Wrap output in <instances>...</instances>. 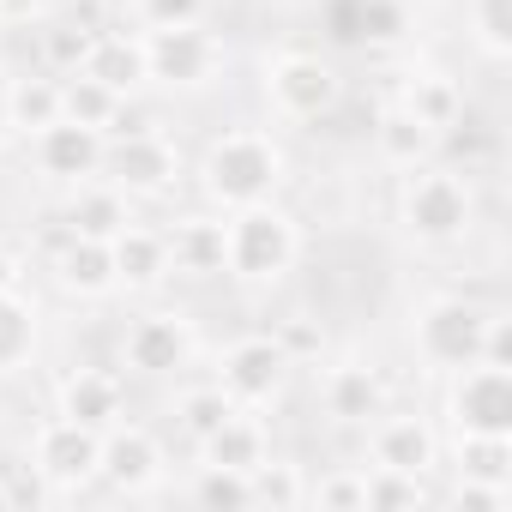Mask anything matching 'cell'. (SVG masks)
<instances>
[{
	"instance_id": "cell-1",
	"label": "cell",
	"mask_w": 512,
	"mask_h": 512,
	"mask_svg": "<svg viewBox=\"0 0 512 512\" xmlns=\"http://www.w3.org/2000/svg\"><path fill=\"white\" fill-rule=\"evenodd\" d=\"M193 175H199V193L211 211H241V205H260V199L284 193L290 151L266 127H223L217 139H205Z\"/></svg>"
},
{
	"instance_id": "cell-2",
	"label": "cell",
	"mask_w": 512,
	"mask_h": 512,
	"mask_svg": "<svg viewBox=\"0 0 512 512\" xmlns=\"http://www.w3.org/2000/svg\"><path fill=\"white\" fill-rule=\"evenodd\" d=\"M296 260H302V223L290 205L260 199V205L223 211V278L247 290H272L296 272Z\"/></svg>"
},
{
	"instance_id": "cell-3",
	"label": "cell",
	"mask_w": 512,
	"mask_h": 512,
	"mask_svg": "<svg viewBox=\"0 0 512 512\" xmlns=\"http://www.w3.org/2000/svg\"><path fill=\"white\" fill-rule=\"evenodd\" d=\"M398 229L416 247H458L476 229V187L464 169L422 163L398 175Z\"/></svg>"
},
{
	"instance_id": "cell-4",
	"label": "cell",
	"mask_w": 512,
	"mask_h": 512,
	"mask_svg": "<svg viewBox=\"0 0 512 512\" xmlns=\"http://www.w3.org/2000/svg\"><path fill=\"white\" fill-rule=\"evenodd\" d=\"M482 326H488L482 302L440 290V296H428V302L410 308V350H416L422 368L452 374L464 362H482Z\"/></svg>"
},
{
	"instance_id": "cell-5",
	"label": "cell",
	"mask_w": 512,
	"mask_h": 512,
	"mask_svg": "<svg viewBox=\"0 0 512 512\" xmlns=\"http://www.w3.org/2000/svg\"><path fill=\"white\" fill-rule=\"evenodd\" d=\"M290 350L278 344V332H241L217 350V386L235 398V410H272L284 392H290Z\"/></svg>"
},
{
	"instance_id": "cell-6",
	"label": "cell",
	"mask_w": 512,
	"mask_h": 512,
	"mask_svg": "<svg viewBox=\"0 0 512 512\" xmlns=\"http://www.w3.org/2000/svg\"><path fill=\"white\" fill-rule=\"evenodd\" d=\"M181 175H187V157L163 127H133V133L121 127L103 145V181H115L127 199H163L181 187Z\"/></svg>"
},
{
	"instance_id": "cell-7",
	"label": "cell",
	"mask_w": 512,
	"mask_h": 512,
	"mask_svg": "<svg viewBox=\"0 0 512 512\" xmlns=\"http://www.w3.org/2000/svg\"><path fill=\"white\" fill-rule=\"evenodd\" d=\"M199 362V326L181 308H145L121 332V368L133 380H175Z\"/></svg>"
},
{
	"instance_id": "cell-8",
	"label": "cell",
	"mask_w": 512,
	"mask_h": 512,
	"mask_svg": "<svg viewBox=\"0 0 512 512\" xmlns=\"http://www.w3.org/2000/svg\"><path fill=\"white\" fill-rule=\"evenodd\" d=\"M266 103L284 121H326L344 103V73L314 49H278L266 55Z\"/></svg>"
},
{
	"instance_id": "cell-9",
	"label": "cell",
	"mask_w": 512,
	"mask_h": 512,
	"mask_svg": "<svg viewBox=\"0 0 512 512\" xmlns=\"http://www.w3.org/2000/svg\"><path fill=\"white\" fill-rule=\"evenodd\" d=\"M145 61H151V85L163 91H211L229 67V43L205 31V19L169 25V31H145Z\"/></svg>"
},
{
	"instance_id": "cell-10",
	"label": "cell",
	"mask_w": 512,
	"mask_h": 512,
	"mask_svg": "<svg viewBox=\"0 0 512 512\" xmlns=\"http://www.w3.org/2000/svg\"><path fill=\"white\" fill-rule=\"evenodd\" d=\"M97 458H103V434L73 422V416H49L31 434V476L49 482V494H85L97 482Z\"/></svg>"
},
{
	"instance_id": "cell-11",
	"label": "cell",
	"mask_w": 512,
	"mask_h": 512,
	"mask_svg": "<svg viewBox=\"0 0 512 512\" xmlns=\"http://www.w3.org/2000/svg\"><path fill=\"white\" fill-rule=\"evenodd\" d=\"M446 422L452 434H512V368H494V362L452 368Z\"/></svg>"
},
{
	"instance_id": "cell-12",
	"label": "cell",
	"mask_w": 512,
	"mask_h": 512,
	"mask_svg": "<svg viewBox=\"0 0 512 512\" xmlns=\"http://www.w3.org/2000/svg\"><path fill=\"white\" fill-rule=\"evenodd\" d=\"M163 476H169V452H163V440H157L145 422H127V416H121L115 428H103L97 482H109L115 494L139 500V494H157Z\"/></svg>"
},
{
	"instance_id": "cell-13",
	"label": "cell",
	"mask_w": 512,
	"mask_h": 512,
	"mask_svg": "<svg viewBox=\"0 0 512 512\" xmlns=\"http://www.w3.org/2000/svg\"><path fill=\"white\" fill-rule=\"evenodd\" d=\"M440 428L416 410H380L368 422V464H386V470H410V476H434L440 470Z\"/></svg>"
},
{
	"instance_id": "cell-14",
	"label": "cell",
	"mask_w": 512,
	"mask_h": 512,
	"mask_svg": "<svg viewBox=\"0 0 512 512\" xmlns=\"http://www.w3.org/2000/svg\"><path fill=\"white\" fill-rule=\"evenodd\" d=\"M25 145H31V163H37L43 181H55V187H79V181L103 175V145H109V133L79 127V121L61 115V121H49L43 133H31Z\"/></svg>"
},
{
	"instance_id": "cell-15",
	"label": "cell",
	"mask_w": 512,
	"mask_h": 512,
	"mask_svg": "<svg viewBox=\"0 0 512 512\" xmlns=\"http://www.w3.org/2000/svg\"><path fill=\"white\" fill-rule=\"evenodd\" d=\"M386 404H392V386H386V374H380L374 362H362V356H344V362H332V368L320 374V410H326L338 428H368Z\"/></svg>"
},
{
	"instance_id": "cell-16",
	"label": "cell",
	"mask_w": 512,
	"mask_h": 512,
	"mask_svg": "<svg viewBox=\"0 0 512 512\" xmlns=\"http://www.w3.org/2000/svg\"><path fill=\"white\" fill-rule=\"evenodd\" d=\"M49 278L73 302H109L121 290L115 284V253H109V241H85V235H67V229H61V247H55V260H49Z\"/></svg>"
},
{
	"instance_id": "cell-17",
	"label": "cell",
	"mask_w": 512,
	"mask_h": 512,
	"mask_svg": "<svg viewBox=\"0 0 512 512\" xmlns=\"http://www.w3.org/2000/svg\"><path fill=\"white\" fill-rule=\"evenodd\" d=\"M55 410L103 434V428H115V422L127 416V380H121L115 368H73V374H61V386H55Z\"/></svg>"
},
{
	"instance_id": "cell-18",
	"label": "cell",
	"mask_w": 512,
	"mask_h": 512,
	"mask_svg": "<svg viewBox=\"0 0 512 512\" xmlns=\"http://www.w3.org/2000/svg\"><path fill=\"white\" fill-rule=\"evenodd\" d=\"M109 253H115V284L127 296H151V290H163L175 278L169 272V235L151 229V223H139V217L109 241Z\"/></svg>"
},
{
	"instance_id": "cell-19",
	"label": "cell",
	"mask_w": 512,
	"mask_h": 512,
	"mask_svg": "<svg viewBox=\"0 0 512 512\" xmlns=\"http://www.w3.org/2000/svg\"><path fill=\"white\" fill-rule=\"evenodd\" d=\"M91 79H103L115 97H139L151 85V61H145V31H97L85 67Z\"/></svg>"
},
{
	"instance_id": "cell-20",
	"label": "cell",
	"mask_w": 512,
	"mask_h": 512,
	"mask_svg": "<svg viewBox=\"0 0 512 512\" xmlns=\"http://www.w3.org/2000/svg\"><path fill=\"white\" fill-rule=\"evenodd\" d=\"M127 223H133V199H127L115 181L91 175V181H79V187L67 193V235H85V241H115Z\"/></svg>"
},
{
	"instance_id": "cell-21",
	"label": "cell",
	"mask_w": 512,
	"mask_h": 512,
	"mask_svg": "<svg viewBox=\"0 0 512 512\" xmlns=\"http://www.w3.org/2000/svg\"><path fill=\"white\" fill-rule=\"evenodd\" d=\"M392 103H404V109H410L422 127H434L440 139L464 121V85H458L452 73H440V67H410Z\"/></svg>"
},
{
	"instance_id": "cell-22",
	"label": "cell",
	"mask_w": 512,
	"mask_h": 512,
	"mask_svg": "<svg viewBox=\"0 0 512 512\" xmlns=\"http://www.w3.org/2000/svg\"><path fill=\"white\" fill-rule=\"evenodd\" d=\"M374 157L386 163V169H422V163H434L440 157V133L434 127H422L404 103H386L380 115H374Z\"/></svg>"
},
{
	"instance_id": "cell-23",
	"label": "cell",
	"mask_w": 512,
	"mask_h": 512,
	"mask_svg": "<svg viewBox=\"0 0 512 512\" xmlns=\"http://www.w3.org/2000/svg\"><path fill=\"white\" fill-rule=\"evenodd\" d=\"M169 235V272L181 278H223V211H193Z\"/></svg>"
},
{
	"instance_id": "cell-24",
	"label": "cell",
	"mask_w": 512,
	"mask_h": 512,
	"mask_svg": "<svg viewBox=\"0 0 512 512\" xmlns=\"http://www.w3.org/2000/svg\"><path fill=\"white\" fill-rule=\"evenodd\" d=\"M49 121H61V79L55 73H19L0 91V133H43Z\"/></svg>"
},
{
	"instance_id": "cell-25",
	"label": "cell",
	"mask_w": 512,
	"mask_h": 512,
	"mask_svg": "<svg viewBox=\"0 0 512 512\" xmlns=\"http://www.w3.org/2000/svg\"><path fill=\"white\" fill-rule=\"evenodd\" d=\"M440 470L512 488V434H452L440 446Z\"/></svg>"
},
{
	"instance_id": "cell-26",
	"label": "cell",
	"mask_w": 512,
	"mask_h": 512,
	"mask_svg": "<svg viewBox=\"0 0 512 512\" xmlns=\"http://www.w3.org/2000/svg\"><path fill=\"white\" fill-rule=\"evenodd\" d=\"M199 464H229V470H253L260 458H272V434L260 422V410H235L217 434H205L199 446Z\"/></svg>"
},
{
	"instance_id": "cell-27",
	"label": "cell",
	"mask_w": 512,
	"mask_h": 512,
	"mask_svg": "<svg viewBox=\"0 0 512 512\" xmlns=\"http://www.w3.org/2000/svg\"><path fill=\"white\" fill-rule=\"evenodd\" d=\"M43 344V308L19 290L0 284V374H19Z\"/></svg>"
},
{
	"instance_id": "cell-28",
	"label": "cell",
	"mask_w": 512,
	"mask_h": 512,
	"mask_svg": "<svg viewBox=\"0 0 512 512\" xmlns=\"http://www.w3.org/2000/svg\"><path fill=\"white\" fill-rule=\"evenodd\" d=\"M61 115L79 121V127H97V133H115L121 115H127V97H115L103 79L91 73H67L61 79Z\"/></svg>"
},
{
	"instance_id": "cell-29",
	"label": "cell",
	"mask_w": 512,
	"mask_h": 512,
	"mask_svg": "<svg viewBox=\"0 0 512 512\" xmlns=\"http://www.w3.org/2000/svg\"><path fill=\"white\" fill-rule=\"evenodd\" d=\"M169 416H175V428H181V434L199 446L205 434H217V428L235 416V398H229L217 380H199V386H181V392H175Z\"/></svg>"
},
{
	"instance_id": "cell-30",
	"label": "cell",
	"mask_w": 512,
	"mask_h": 512,
	"mask_svg": "<svg viewBox=\"0 0 512 512\" xmlns=\"http://www.w3.org/2000/svg\"><path fill=\"white\" fill-rule=\"evenodd\" d=\"M362 500L368 512H416L434 500L428 476H410V470H386V464H362Z\"/></svg>"
},
{
	"instance_id": "cell-31",
	"label": "cell",
	"mask_w": 512,
	"mask_h": 512,
	"mask_svg": "<svg viewBox=\"0 0 512 512\" xmlns=\"http://www.w3.org/2000/svg\"><path fill=\"white\" fill-rule=\"evenodd\" d=\"M247 476H253V506H272V512L308 506V476H302V464H290V458H260Z\"/></svg>"
},
{
	"instance_id": "cell-32",
	"label": "cell",
	"mask_w": 512,
	"mask_h": 512,
	"mask_svg": "<svg viewBox=\"0 0 512 512\" xmlns=\"http://www.w3.org/2000/svg\"><path fill=\"white\" fill-rule=\"evenodd\" d=\"M187 494L205 512H241V506H253V476L247 470H229V464H199Z\"/></svg>"
},
{
	"instance_id": "cell-33",
	"label": "cell",
	"mask_w": 512,
	"mask_h": 512,
	"mask_svg": "<svg viewBox=\"0 0 512 512\" xmlns=\"http://www.w3.org/2000/svg\"><path fill=\"white\" fill-rule=\"evenodd\" d=\"M464 19H470L476 55L500 67L512 55V0H464Z\"/></svg>"
},
{
	"instance_id": "cell-34",
	"label": "cell",
	"mask_w": 512,
	"mask_h": 512,
	"mask_svg": "<svg viewBox=\"0 0 512 512\" xmlns=\"http://www.w3.org/2000/svg\"><path fill=\"white\" fill-rule=\"evenodd\" d=\"M91 37L97 31H85V25H73V19H55L49 31H43V73H55V79H67V73H79L85 67V55H91Z\"/></svg>"
},
{
	"instance_id": "cell-35",
	"label": "cell",
	"mask_w": 512,
	"mask_h": 512,
	"mask_svg": "<svg viewBox=\"0 0 512 512\" xmlns=\"http://www.w3.org/2000/svg\"><path fill=\"white\" fill-rule=\"evenodd\" d=\"M308 506H320V512H368V500H362V464H338L320 482H308Z\"/></svg>"
},
{
	"instance_id": "cell-36",
	"label": "cell",
	"mask_w": 512,
	"mask_h": 512,
	"mask_svg": "<svg viewBox=\"0 0 512 512\" xmlns=\"http://www.w3.org/2000/svg\"><path fill=\"white\" fill-rule=\"evenodd\" d=\"M127 13L139 31H169V25H199L211 0H127Z\"/></svg>"
},
{
	"instance_id": "cell-37",
	"label": "cell",
	"mask_w": 512,
	"mask_h": 512,
	"mask_svg": "<svg viewBox=\"0 0 512 512\" xmlns=\"http://www.w3.org/2000/svg\"><path fill=\"white\" fill-rule=\"evenodd\" d=\"M446 500H452V506H464V512H506V506H512V488H500V482H470V476H452Z\"/></svg>"
},
{
	"instance_id": "cell-38",
	"label": "cell",
	"mask_w": 512,
	"mask_h": 512,
	"mask_svg": "<svg viewBox=\"0 0 512 512\" xmlns=\"http://www.w3.org/2000/svg\"><path fill=\"white\" fill-rule=\"evenodd\" d=\"M404 25H410V13H404V0H368V13H362V37L368 43H398L404 37Z\"/></svg>"
},
{
	"instance_id": "cell-39",
	"label": "cell",
	"mask_w": 512,
	"mask_h": 512,
	"mask_svg": "<svg viewBox=\"0 0 512 512\" xmlns=\"http://www.w3.org/2000/svg\"><path fill=\"white\" fill-rule=\"evenodd\" d=\"M482 362L512 368V314H506V308H488V326H482Z\"/></svg>"
},
{
	"instance_id": "cell-40",
	"label": "cell",
	"mask_w": 512,
	"mask_h": 512,
	"mask_svg": "<svg viewBox=\"0 0 512 512\" xmlns=\"http://www.w3.org/2000/svg\"><path fill=\"white\" fill-rule=\"evenodd\" d=\"M278 344L290 350V362H308V356H320V350H326V332H314V326H302V320H290V326L278 332Z\"/></svg>"
},
{
	"instance_id": "cell-41",
	"label": "cell",
	"mask_w": 512,
	"mask_h": 512,
	"mask_svg": "<svg viewBox=\"0 0 512 512\" xmlns=\"http://www.w3.org/2000/svg\"><path fill=\"white\" fill-rule=\"evenodd\" d=\"M0 512H13V482L0 476Z\"/></svg>"
}]
</instances>
